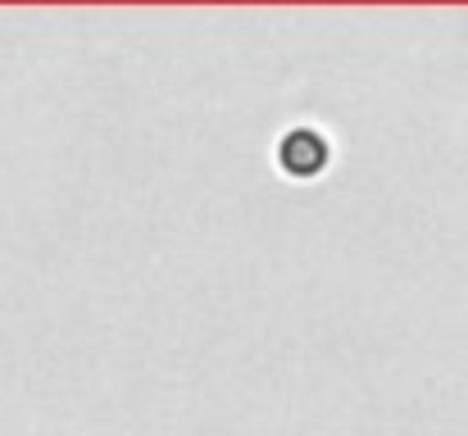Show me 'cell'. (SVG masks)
<instances>
[{
    "label": "cell",
    "instance_id": "obj_1",
    "mask_svg": "<svg viewBox=\"0 0 468 436\" xmlns=\"http://www.w3.org/2000/svg\"><path fill=\"white\" fill-rule=\"evenodd\" d=\"M327 137L323 133H314V128H292L282 142H278V164H282V173H292V177H318L323 168H327Z\"/></svg>",
    "mask_w": 468,
    "mask_h": 436
}]
</instances>
